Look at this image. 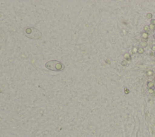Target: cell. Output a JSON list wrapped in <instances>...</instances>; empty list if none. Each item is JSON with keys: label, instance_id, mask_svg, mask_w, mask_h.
Wrapping results in <instances>:
<instances>
[{"label": "cell", "instance_id": "277c9868", "mask_svg": "<svg viewBox=\"0 0 155 137\" xmlns=\"http://www.w3.org/2000/svg\"><path fill=\"white\" fill-rule=\"evenodd\" d=\"M143 51H144V50H143V49L142 48H139L138 50H137V53H138L139 54H142V53H143Z\"/></svg>", "mask_w": 155, "mask_h": 137}, {"label": "cell", "instance_id": "52a82bcc", "mask_svg": "<svg viewBox=\"0 0 155 137\" xmlns=\"http://www.w3.org/2000/svg\"><path fill=\"white\" fill-rule=\"evenodd\" d=\"M147 74L148 75L151 76V75H153V72L152 71H148L147 72Z\"/></svg>", "mask_w": 155, "mask_h": 137}, {"label": "cell", "instance_id": "7a4b0ae2", "mask_svg": "<svg viewBox=\"0 0 155 137\" xmlns=\"http://www.w3.org/2000/svg\"><path fill=\"white\" fill-rule=\"evenodd\" d=\"M45 66L49 70L54 71H61L64 69V65L58 60H50L45 63Z\"/></svg>", "mask_w": 155, "mask_h": 137}, {"label": "cell", "instance_id": "9c48e42d", "mask_svg": "<svg viewBox=\"0 0 155 137\" xmlns=\"http://www.w3.org/2000/svg\"><path fill=\"white\" fill-rule=\"evenodd\" d=\"M141 45L142 46H146L147 45V42H142V43H141Z\"/></svg>", "mask_w": 155, "mask_h": 137}, {"label": "cell", "instance_id": "5b68a950", "mask_svg": "<svg viewBox=\"0 0 155 137\" xmlns=\"http://www.w3.org/2000/svg\"><path fill=\"white\" fill-rule=\"evenodd\" d=\"M153 86H154V84H153V82L150 81V82L148 83V88H151L153 87Z\"/></svg>", "mask_w": 155, "mask_h": 137}, {"label": "cell", "instance_id": "3957f363", "mask_svg": "<svg viewBox=\"0 0 155 137\" xmlns=\"http://www.w3.org/2000/svg\"><path fill=\"white\" fill-rule=\"evenodd\" d=\"M124 57L126 59V60H131V57L128 53H125L124 54Z\"/></svg>", "mask_w": 155, "mask_h": 137}, {"label": "cell", "instance_id": "5bb4252c", "mask_svg": "<svg viewBox=\"0 0 155 137\" xmlns=\"http://www.w3.org/2000/svg\"><path fill=\"white\" fill-rule=\"evenodd\" d=\"M148 92H149L150 93H151V94H153L154 91V90H153V89H150L148 90Z\"/></svg>", "mask_w": 155, "mask_h": 137}, {"label": "cell", "instance_id": "ffe728a7", "mask_svg": "<svg viewBox=\"0 0 155 137\" xmlns=\"http://www.w3.org/2000/svg\"><path fill=\"white\" fill-rule=\"evenodd\" d=\"M154 38L155 39V34H154Z\"/></svg>", "mask_w": 155, "mask_h": 137}, {"label": "cell", "instance_id": "8992f818", "mask_svg": "<svg viewBox=\"0 0 155 137\" xmlns=\"http://www.w3.org/2000/svg\"><path fill=\"white\" fill-rule=\"evenodd\" d=\"M142 37L143 39H147L148 38V33H143L142 34Z\"/></svg>", "mask_w": 155, "mask_h": 137}, {"label": "cell", "instance_id": "2e32d148", "mask_svg": "<svg viewBox=\"0 0 155 137\" xmlns=\"http://www.w3.org/2000/svg\"><path fill=\"white\" fill-rule=\"evenodd\" d=\"M125 92L126 94H128V93L129 92V91H128L127 89H125Z\"/></svg>", "mask_w": 155, "mask_h": 137}, {"label": "cell", "instance_id": "7c38bea8", "mask_svg": "<svg viewBox=\"0 0 155 137\" xmlns=\"http://www.w3.org/2000/svg\"><path fill=\"white\" fill-rule=\"evenodd\" d=\"M144 30H145V31H148V30H150L149 26H147V25H146V26L144 27Z\"/></svg>", "mask_w": 155, "mask_h": 137}, {"label": "cell", "instance_id": "6da1fadb", "mask_svg": "<svg viewBox=\"0 0 155 137\" xmlns=\"http://www.w3.org/2000/svg\"><path fill=\"white\" fill-rule=\"evenodd\" d=\"M23 33L28 38L32 39H38L41 37V32L34 27H25L23 28Z\"/></svg>", "mask_w": 155, "mask_h": 137}, {"label": "cell", "instance_id": "d6986e66", "mask_svg": "<svg viewBox=\"0 0 155 137\" xmlns=\"http://www.w3.org/2000/svg\"><path fill=\"white\" fill-rule=\"evenodd\" d=\"M152 94H153V96H154V95H155V92H153Z\"/></svg>", "mask_w": 155, "mask_h": 137}, {"label": "cell", "instance_id": "8fae6325", "mask_svg": "<svg viewBox=\"0 0 155 137\" xmlns=\"http://www.w3.org/2000/svg\"><path fill=\"white\" fill-rule=\"evenodd\" d=\"M149 28H150V29H151V30H154V25H153V24H150V26H149Z\"/></svg>", "mask_w": 155, "mask_h": 137}, {"label": "cell", "instance_id": "9a60e30c", "mask_svg": "<svg viewBox=\"0 0 155 137\" xmlns=\"http://www.w3.org/2000/svg\"><path fill=\"white\" fill-rule=\"evenodd\" d=\"M137 50H138V49H137V48H133V51H134V53H135V52H137Z\"/></svg>", "mask_w": 155, "mask_h": 137}, {"label": "cell", "instance_id": "30bf717a", "mask_svg": "<svg viewBox=\"0 0 155 137\" xmlns=\"http://www.w3.org/2000/svg\"><path fill=\"white\" fill-rule=\"evenodd\" d=\"M147 18H148V19H150L152 18V14L151 13H148L147 15Z\"/></svg>", "mask_w": 155, "mask_h": 137}, {"label": "cell", "instance_id": "ac0fdd59", "mask_svg": "<svg viewBox=\"0 0 155 137\" xmlns=\"http://www.w3.org/2000/svg\"><path fill=\"white\" fill-rule=\"evenodd\" d=\"M153 55V53L152 52H151V53H150V56H152Z\"/></svg>", "mask_w": 155, "mask_h": 137}, {"label": "cell", "instance_id": "44dd1931", "mask_svg": "<svg viewBox=\"0 0 155 137\" xmlns=\"http://www.w3.org/2000/svg\"><path fill=\"white\" fill-rule=\"evenodd\" d=\"M154 56H155V53H154Z\"/></svg>", "mask_w": 155, "mask_h": 137}, {"label": "cell", "instance_id": "ba28073f", "mask_svg": "<svg viewBox=\"0 0 155 137\" xmlns=\"http://www.w3.org/2000/svg\"><path fill=\"white\" fill-rule=\"evenodd\" d=\"M121 65H122V66H125L127 65V61H125V60H123V61L121 62Z\"/></svg>", "mask_w": 155, "mask_h": 137}, {"label": "cell", "instance_id": "e0dca14e", "mask_svg": "<svg viewBox=\"0 0 155 137\" xmlns=\"http://www.w3.org/2000/svg\"><path fill=\"white\" fill-rule=\"evenodd\" d=\"M152 49H153V51H155V45L153 46V47H152Z\"/></svg>", "mask_w": 155, "mask_h": 137}, {"label": "cell", "instance_id": "4fadbf2b", "mask_svg": "<svg viewBox=\"0 0 155 137\" xmlns=\"http://www.w3.org/2000/svg\"><path fill=\"white\" fill-rule=\"evenodd\" d=\"M150 22H151V24L154 25V24H155V19H151V20L150 21Z\"/></svg>", "mask_w": 155, "mask_h": 137}]
</instances>
